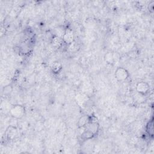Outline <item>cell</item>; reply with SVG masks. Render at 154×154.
<instances>
[{
  "label": "cell",
  "instance_id": "1",
  "mask_svg": "<svg viewBox=\"0 0 154 154\" xmlns=\"http://www.w3.org/2000/svg\"><path fill=\"white\" fill-rule=\"evenodd\" d=\"M10 115L15 119H21L25 115V108L23 106L20 105H16L13 106L10 111Z\"/></svg>",
  "mask_w": 154,
  "mask_h": 154
},
{
  "label": "cell",
  "instance_id": "2",
  "mask_svg": "<svg viewBox=\"0 0 154 154\" xmlns=\"http://www.w3.org/2000/svg\"><path fill=\"white\" fill-rule=\"evenodd\" d=\"M115 77L118 81H123L128 78L129 74L127 70L123 67H119L116 71Z\"/></svg>",
  "mask_w": 154,
  "mask_h": 154
},
{
  "label": "cell",
  "instance_id": "3",
  "mask_svg": "<svg viewBox=\"0 0 154 154\" xmlns=\"http://www.w3.org/2000/svg\"><path fill=\"white\" fill-rule=\"evenodd\" d=\"M62 39L64 44L67 45L72 44L74 42V34L73 32L70 29H66Z\"/></svg>",
  "mask_w": 154,
  "mask_h": 154
},
{
  "label": "cell",
  "instance_id": "4",
  "mask_svg": "<svg viewBox=\"0 0 154 154\" xmlns=\"http://www.w3.org/2000/svg\"><path fill=\"white\" fill-rule=\"evenodd\" d=\"M149 86L148 83L142 81L138 82L136 86L137 91L142 95H146L149 91Z\"/></svg>",
  "mask_w": 154,
  "mask_h": 154
},
{
  "label": "cell",
  "instance_id": "5",
  "mask_svg": "<svg viewBox=\"0 0 154 154\" xmlns=\"http://www.w3.org/2000/svg\"><path fill=\"white\" fill-rule=\"evenodd\" d=\"M63 43L64 42L62 37L55 36L52 39V45L55 48H60L63 45Z\"/></svg>",
  "mask_w": 154,
  "mask_h": 154
},
{
  "label": "cell",
  "instance_id": "6",
  "mask_svg": "<svg viewBox=\"0 0 154 154\" xmlns=\"http://www.w3.org/2000/svg\"><path fill=\"white\" fill-rule=\"evenodd\" d=\"M17 130L15 127H13V126H10V127L7 130L6 132V135L9 138L12 139L13 138H15V136L17 135Z\"/></svg>",
  "mask_w": 154,
  "mask_h": 154
},
{
  "label": "cell",
  "instance_id": "7",
  "mask_svg": "<svg viewBox=\"0 0 154 154\" xmlns=\"http://www.w3.org/2000/svg\"><path fill=\"white\" fill-rule=\"evenodd\" d=\"M62 69V65L59 62H55L52 66V71L55 73L57 74L59 73Z\"/></svg>",
  "mask_w": 154,
  "mask_h": 154
},
{
  "label": "cell",
  "instance_id": "8",
  "mask_svg": "<svg viewBox=\"0 0 154 154\" xmlns=\"http://www.w3.org/2000/svg\"><path fill=\"white\" fill-rule=\"evenodd\" d=\"M89 122H90L89 121V117L87 116H82L79 120L78 125H79L80 128V127H85V126Z\"/></svg>",
  "mask_w": 154,
  "mask_h": 154
},
{
  "label": "cell",
  "instance_id": "9",
  "mask_svg": "<svg viewBox=\"0 0 154 154\" xmlns=\"http://www.w3.org/2000/svg\"><path fill=\"white\" fill-rule=\"evenodd\" d=\"M77 48H78V45H77V44H76V42H75V41L74 42H72V44L69 45V48L71 51H77Z\"/></svg>",
  "mask_w": 154,
  "mask_h": 154
},
{
  "label": "cell",
  "instance_id": "10",
  "mask_svg": "<svg viewBox=\"0 0 154 154\" xmlns=\"http://www.w3.org/2000/svg\"><path fill=\"white\" fill-rule=\"evenodd\" d=\"M12 90V89H11V86H6L4 87V93L6 94V95H8V94H10L11 93Z\"/></svg>",
  "mask_w": 154,
  "mask_h": 154
},
{
  "label": "cell",
  "instance_id": "11",
  "mask_svg": "<svg viewBox=\"0 0 154 154\" xmlns=\"http://www.w3.org/2000/svg\"><path fill=\"white\" fill-rule=\"evenodd\" d=\"M148 131H149V133L150 132V131H151V133L153 134V122L151 121L149 123L148 125Z\"/></svg>",
  "mask_w": 154,
  "mask_h": 154
}]
</instances>
